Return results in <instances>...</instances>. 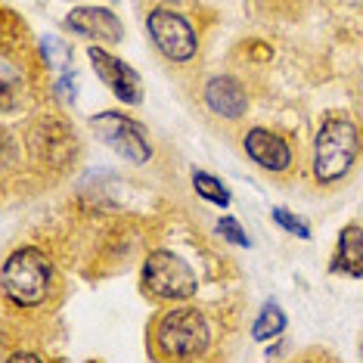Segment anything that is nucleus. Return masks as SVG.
Instances as JSON below:
<instances>
[{
  "instance_id": "nucleus-18",
  "label": "nucleus",
  "mask_w": 363,
  "mask_h": 363,
  "mask_svg": "<svg viewBox=\"0 0 363 363\" xmlns=\"http://www.w3.org/2000/svg\"><path fill=\"white\" fill-rule=\"evenodd\" d=\"M304 363H308V360H304Z\"/></svg>"
},
{
  "instance_id": "nucleus-4",
  "label": "nucleus",
  "mask_w": 363,
  "mask_h": 363,
  "mask_svg": "<svg viewBox=\"0 0 363 363\" xmlns=\"http://www.w3.org/2000/svg\"><path fill=\"white\" fill-rule=\"evenodd\" d=\"M140 286L155 301H189L199 289L193 267L171 249H155L146 255L140 270Z\"/></svg>"
},
{
  "instance_id": "nucleus-7",
  "label": "nucleus",
  "mask_w": 363,
  "mask_h": 363,
  "mask_svg": "<svg viewBox=\"0 0 363 363\" xmlns=\"http://www.w3.org/2000/svg\"><path fill=\"white\" fill-rule=\"evenodd\" d=\"M87 60L94 62V69H96V75H100L103 84L109 87L125 106H137L143 100V78H140V72L130 62L118 60V56H112L106 47H96V44L87 47Z\"/></svg>"
},
{
  "instance_id": "nucleus-8",
  "label": "nucleus",
  "mask_w": 363,
  "mask_h": 363,
  "mask_svg": "<svg viewBox=\"0 0 363 363\" xmlns=\"http://www.w3.org/2000/svg\"><path fill=\"white\" fill-rule=\"evenodd\" d=\"M65 28L78 38L94 40V44H118L125 38L118 16L106 6H78L65 16Z\"/></svg>"
},
{
  "instance_id": "nucleus-3",
  "label": "nucleus",
  "mask_w": 363,
  "mask_h": 363,
  "mask_svg": "<svg viewBox=\"0 0 363 363\" xmlns=\"http://www.w3.org/2000/svg\"><path fill=\"white\" fill-rule=\"evenodd\" d=\"M4 295L19 308H38L53 292V261L35 245H22L4 261Z\"/></svg>"
},
{
  "instance_id": "nucleus-16",
  "label": "nucleus",
  "mask_w": 363,
  "mask_h": 363,
  "mask_svg": "<svg viewBox=\"0 0 363 363\" xmlns=\"http://www.w3.org/2000/svg\"><path fill=\"white\" fill-rule=\"evenodd\" d=\"M4 363H44V357H38L35 351H13Z\"/></svg>"
},
{
  "instance_id": "nucleus-17",
  "label": "nucleus",
  "mask_w": 363,
  "mask_h": 363,
  "mask_svg": "<svg viewBox=\"0 0 363 363\" xmlns=\"http://www.w3.org/2000/svg\"><path fill=\"white\" fill-rule=\"evenodd\" d=\"M360 357H363V338H360Z\"/></svg>"
},
{
  "instance_id": "nucleus-12",
  "label": "nucleus",
  "mask_w": 363,
  "mask_h": 363,
  "mask_svg": "<svg viewBox=\"0 0 363 363\" xmlns=\"http://www.w3.org/2000/svg\"><path fill=\"white\" fill-rule=\"evenodd\" d=\"M283 329H286L283 308H279L277 301H267L261 308L258 320H255V326H252V338H255V342H270V338L283 335Z\"/></svg>"
},
{
  "instance_id": "nucleus-6",
  "label": "nucleus",
  "mask_w": 363,
  "mask_h": 363,
  "mask_svg": "<svg viewBox=\"0 0 363 363\" xmlns=\"http://www.w3.org/2000/svg\"><path fill=\"white\" fill-rule=\"evenodd\" d=\"M90 128H94L96 140H103L106 146H112L121 159L134 162V164H146L152 159V143L150 134L143 130L137 118H130L125 112H100L90 118Z\"/></svg>"
},
{
  "instance_id": "nucleus-1",
  "label": "nucleus",
  "mask_w": 363,
  "mask_h": 363,
  "mask_svg": "<svg viewBox=\"0 0 363 363\" xmlns=\"http://www.w3.org/2000/svg\"><path fill=\"white\" fill-rule=\"evenodd\" d=\"M150 345L159 363H193L211 348V326L202 311L180 304L155 320Z\"/></svg>"
},
{
  "instance_id": "nucleus-10",
  "label": "nucleus",
  "mask_w": 363,
  "mask_h": 363,
  "mask_svg": "<svg viewBox=\"0 0 363 363\" xmlns=\"http://www.w3.org/2000/svg\"><path fill=\"white\" fill-rule=\"evenodd\" d=\"M202 100L214 115H220V118H227V121H239L245 115V109H249L245 87L239 84L233 75L208 78L205 81V87H202Z\"/></svg>"
},
{
  "instance_id": "nucleus-11",
  "label": "nucleus",
  "mask_w": 363,
  "mask_h": 363,
  "mask_svg": "<svg viewBox=\"0 0 363 363\" xmlns=\"http://www.w3.org/2000/svg\"><path fill=\"white\" fill-rule=\"evenodd\" d=\"M329 270L354 279L363 277V227L351 224L338 233V245H335L333 261H329Z\"/></svg>"
},
{
  "instance_id": "nucleus-2",
  "label": "nucleus",
  "mask_w": 363,
  "mask_h": 363,
  "mask_svg": "<svg viewBox=\"0 0 363 363\" xmlns=\"http://www.w3.org/2000/svg\"><path fill=\"white\" fill-rule=\"evenodd\" d=\"M360 155V130L351 115H326L313 137L311 171L317 184H338Z\"/></svg>"
},
{
  "instance_id": "nucleus-15",
  "label": "nucleus",
  "mask_w": 363,
  "mask_h": 363,
  "mask_svg": "<svg viewBox=\"0 0 363 363\" xmlns=\"http://www.w3.org/2000/svg\"><path fill=\"white\" fill-rule=\"evenodd\" d=\"M218 233H220V239H224V242L239 245V249H249V245H252L249 233L239 227L236 218H220V220H218Z\"/></svg>"
},
{
  "instance_id": "nucleus-5",
  "label": "nucleus",
  "mask_w": 363,
  "mask_h": 363,
  "mask_svg": "<svg viewBox=\"0 0 363 363\" xmlns=\"http://www.w3.org/2000/svg\"><path fill=\"white\" fill-rule=\"evenodd\" d=\"M146 31L152 47L171 62H189L199 53V31L184 13L171 6H152L146 13Z\"/></svg>"
},
{
  "instance_id": "nucleus-14",
  "label": "nucleus",
  "mask_w": 363,
  "mask_h": 363,
  "mask_svg": "<svg viewBox=\"0 0 363 363\" xmlns=\"http://www.w3.org/2000/svg\"><path fill=\"white\" fill-rule=\"evenodd\" d=\"M270 218H274L277 224L286 230V233H292V236H298V239H311L308 220L298 218V214H292L289 208H274V211H270Z\"/></svg>"
},
{
  "instance_id": "nucleus-13",
  "label": "nucleus",
  "mask_w": 363,
  "mask_h": 363,
  "mask_svg": "<svg viewBox=\"0 0 363 363\" xmlns=\"http://www.w3.org/2000/svg\"><path fill=\"white\" fill-rule=\"evenodd\" d=\"M193 189L202 196L205 202H214V205H220V208L233 202L230 189H227L224 184H220V180L214 177V174H208V171H199V168L193 171Z\"/></svg>"
},
{
  "instance_id": "nucleus-9",
  "label": "nucleus",
  "mask_w": 363,
  "mask_h": 363,
  "mask_svg": "<svg viewBox=\"0 0 363 363\" xmlns=\"http://www.w3.org/2000/svg\"><path fill=\"white\" fill-rule=\"evenodd\" d=\"M242 146L249 152V159L258 168L270 171V174H286L292 168V146L270 128H252L242 137Z\"/></svg>"
}]
</instances>
